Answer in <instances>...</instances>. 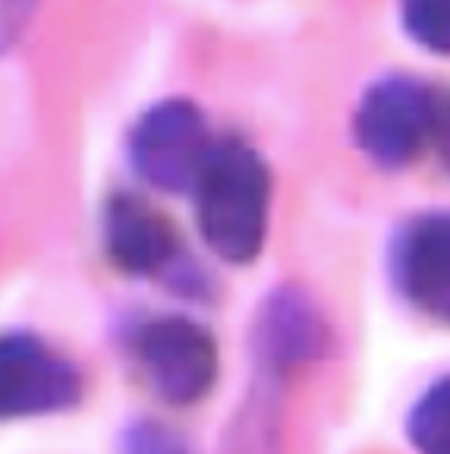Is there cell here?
<instances>
[{
  "label": "cell",
  "mask_w": 450,
  "mask_h": 454,
  "mask_svg": "<svg viewBox=\"0 0 450 454\" xmlns=\"http://www.w3.org/2000/svg\"><path fill=\"white\" fill-rule=\"evenodd\" d=\"M192 190L205 243L227 262H252L265 243L271 208L265 161L243 139H221Z\"/></svg>",
  "instance_id": "1"
},
{
  "label": "cell",
  "mask_w": 450,
  "mask_h": 454,
  "mask_svg": "<svg viewBox=\"0 0 450 454\" xmlns=\"http://www.w3.org/2000/svg\"><path fill=\"white\" fill-rule=\"evenodd\" d=\"M441 89L413 76H387L356 111V139L372 161L403 168L435 142Z\"/></svg>",
  "instance_id": "2"
},
{
  "label": "cell",
  "mask_w": 450,
  "mask_h": 454,
  "mask_svg": "<svg viewBox=\"0 0 450 454\" xmlns=\"http://www.w3.org/2000/svg\"><path fill=\"white\" fill-rule=\"evenodd\" d=\"M133 354L142 376L167 404H198L218 379L214 338L183 316H161L136 332Z\"/></svg>",
  "instance_id": "3"
},
{
  "label": "cell",
  "mask_w": 450,
  "mask_h": 454,
  "mask_svg": "<svg viewBox=\"0 0 450 454\" xmlns=\"http://www.w3.org/2000/svg\"><path fill=\"white\" fill-rule=\"evenodd\" d=\"M214 139L205 117L183 98L161 101L136 123L129 139V158L151 186L164 192L192 190L212 155Z\"/></svg>",
  "instance_id": "4"
},
{
  "label": "cell",
  "mask_w": 450,
  "mask_h": 454,
  "mask_svg": "<svg viewBox=\"0 0 450 454\" xmlns=\"http://www.w3.org/2000/svg\"><path fill=\"white\" fill-rule=\"evenodd\" d=\"M82 379L70 360L32 334L0 338V419L44 417L73 407Z\"/></svg>",
  "instance_id": "5"
},
{
  "label": "cell",
  "mask_w": 450,
  "mask_h": 454,
  "mask_svg": "<svg viewBox=\"0 0 450 454\" xmlns=\"http://www.w3.org/2000/svg\"><path fill=\"white\" fill-rule=\"evenodd\" d=\"M394 281L407 303L450 325V212L413 218L394 240Z\"/></svg>",
  "instance_id": "6"
},
{
  "label": "cell",
  "mask_w": 450,
  "mask_h": 454,
  "mask_svg": "<svg viewBox=\"0 0 450 454\" xmlns=\"http://www.w3.org/2000/svg\"><path fill=\"white\" fill-rule=\"evenodd\" d=\"M105 237L111 259L129 275H161L180 249L174 224L133 196H120L111 202Z\"/></svg>",
  "instance_id": "7"
},
{
  "label": "cell",
  "mask_w": 450,
  "mask_h": 454,
  "mask_svg": "<svg viewBox=\"0 0 450 454\" xmlns=\"http://www.w3.org/2000/svg\"><path fill=\"white\" fill-rule=\"evenodd\" d=\"M409 439L419 454H450V376L431 385L415 404Z\"/></svg>",
  "instance_id": "8"
},
{
  "label": "cell",
  "mask_w": 450,
  "mask_h": 454,
  "mask_svg": "<svg viewBox=\"0 0 450 454\" xmlns=\"http://www.w3.org/2000/svg\"><path fill=\"white\" fill-rule=\"evenodd\" d=\"M407 32L435 54H450V0H403Z\"/></svg>",
  "instance_id": "9"
},
{
  "label": "cell",
  "mask_w": 450,
  "mask_h": 454,
  "mask_svg": "<svg viewBox=\"0 0 450 454\" xmlns=\"http://www.w3.org/2000/svg\"><path fill=\"white\" fill-rule=\"evenodd\" d=\"M123 454H190L180 435L161 423H139L123 439Z\"/></svg>",
  "instance_id": "10"
},
{
  "label": "cell",
  "mask_w": 450,
  "mask_h": 454,
  "mask_svg": "<svg viewBox=\"0 0 450 454\" xmlns=\"http://www.w3.org/2000/svg\"><path fill=\"white\" fill-rule=\"evenodd\" d=\"M35 7L38 0H0V54L19 38Z\"/></svg>",
  "instance_id": "11"
},
{
  "label": "cell",
  "mask_w": 450,
  "mask_h": 454,
  "mask_svg": "<svg viewBox=\"0 0 450 454\" xmlns=\"http://www.w3.org/2000/svg\"><path fill=\"white\" fill-rule=\"evenodd\" d=\"M441 155V161L450 170V92H441V111H438V127H435V142H431Z\"/></svg>",
  "instance_id": "12"
}]
</instances>
